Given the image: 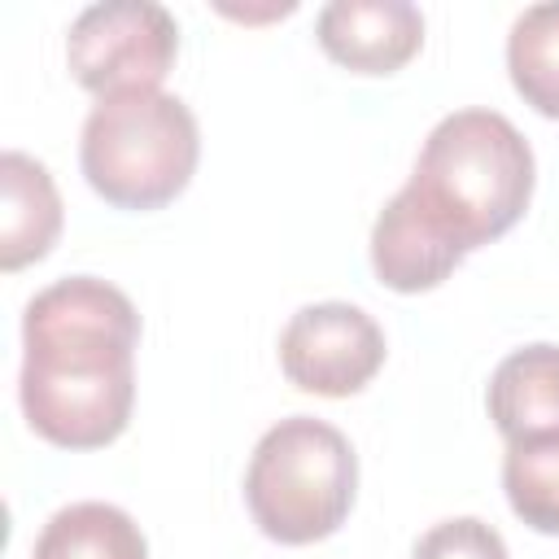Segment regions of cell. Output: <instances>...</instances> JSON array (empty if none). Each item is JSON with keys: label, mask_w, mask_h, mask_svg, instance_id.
<instances>
[{"label": "cell", "mask_w": 559, "mask_h": 559, "mask_svg": "<svg viewBox=\"0 0 559 559\" xmlns=\"http://www.w3.org/2000/svg\"><path fill=\"white\" fill-rule=\"evenodd\" d=\"M179 57V26L166 4L105 0L87 4L66 35V66L96 100L118 92H157Z\"/></svg>", "instance_id": "obj_5"}, {"label": "cell", "mask_w": 559, "mask_h": 559, "mask_svg": "<svg viewBox=\"0 0 559 559\" xmlns=\"http://www.w3.org/2000/svg\"><path fill=\"white\" fill-rule=\"evenodd\" d=\"M197 114L170 92L100 96L79 135L87 188L118 210H162L197 175Z\"/></svg>", "instance_id": "obj_3"}, {"label": "cell", "mask_w": 559, "mask_h": 559, "mask_svg": "<svg viewBox=\"0 0 559 559\" xmlns=\"http://www.w3.org/2000/svg\"><path fill=\"white\" fill-rule=\"evenodd\" d=\"M511 87L542 118H559V0L528 4L507 31Z\"/></svg>", "instance_id": "obj_12"}, {"label": "cell", "mask_w": 559, "mask_h": 559, "mask_svg": "<svg viewBox=\"0 0 559 559\" xmlns=\"http://www.w3.org/2000/svg\"><path fill=\"white\" fill-rule=\"evenodd\" d=\"M485 406L507 445L559 432V345L537 341L511 349L489 376Z\"/></svg>", "instance_id": "obj_10"}, {"label": "cell", "mask_w": 559, "mask_h": 559, "mask_svg": "<svg viewBox=\"0 0 559 559\" xmlns=\"http://www.w3.org/2000/svg\"><path fill=\"white\" fill-rule=\"evenodd\" d=\"M31 559H148V542L122 507L87 498L48 515Z\"/></svg>", "instance_id": "obj_11"}, {"label": "cell", "mask_w": 559, "mask_h": 559, "mask_svg": "<svg viewBox=\"0 0 559 559\" xmlns=\"http://www.w3.org/2000/svg\"><path fill=\"white\" fill-rule=\"evenodd\" d=\"M467 253L450 245L424 214L419 205L397 188L393 201L376 214L371 227V271L384 288L393 293H428L445 284Z\"/></svg>", "instance_id": "obj_8"}, {"label": "cell", "mask_w": 559, "mask_h": 559, "mask_svg": "<svg viewBox=\"0 0 559 559\" xmlns=\"http://www.w3.org/2000/svg\"><path fill=\"white\" fill-rule=\"evenodd\" d=\"M61 192L48 166L22 148L0 157V271H22L52 253L61 236Z\"/></svg>", "instance_id": "obj_9"}, {"label": "cell", "mask_w": 559, "mask_h": 559, "mask_svg": "<svg viewBox=\"0 0 559 559\" xmlns=\"http://www.w3.org/2000/svg\"><path fill=\"white\" fill-rule=\"evenodd\" d=\"M533 179V148L507 114L454 109L428 131L402 192L450 245L472 253L524 218Z\"/></svg>", "instance_id": "obj_2"}, {"label": "cell", "mask_w": 559, "mask_h": 559, "mask_svg": "<svg viewBox=\"0 0 559 559\" xmlns=\"http://www.w3.org/2000/svg\"><path fill=\"white\" fill-rule=\"evenodd\" d=\"M384 354L380 323L349 301L301 306L280 332V371L293 389L314 397L362 393L384 367Z\"/></svg>", "instance_id": "obj_6"}, {"label": "cell", "mask_w": 559, "mask_h": 559, "mask_svg": "<svg viewBox=\"0 0 559 559\" xmlns=\"http://www.w3.org/2000/svg\"><path fill=\"white\" fill-rule=\"evenodd\" d=\"M314 39L354 74H393L424 48V13L411 0H332L314 17Z\"/></svg>", "instance_id": "obj_7"}, {"label": "cell", "mask_w": 559, "mask_h": 559, "mask_svg": "<svg viewBox=\"0 0 559 559\" xmlns=\"http://www.w3.org/2000/svg\"><path fill=\"white\" fill-rule=\"evenodd\" d=\"M502 489L520 524L559 537V432L511 441L502 454Z\"/></svg>", "instance_id": "obj_13"}, {"label": "cell", "mask_w": 559, "mask_h": 559, "mask_svg": "<svg viewBox=\"0 0 559 559\" xmlns=\"http://www.w3.org/2000/svg\"><path fill=\"white\" fill-rule=\"evenodd\" d=\"M411 559H511V555L493 524L476 515H454L419 533L411 546Z\"/></svg>", "instance_id": "obj_14"}, {"label": "cell", "mask_w": 559, "mask_h": 559, "mask_svg": "<svg viewBox=\"0 0 559 559\" xmlns=\"http://www.w3.org/2000/svg\"><path fill=\"white\" fill-rule=\"evenodd\" d=\"M140 314L122 288L66 275L22 310L17 402L35 437L61 450L118 441L135 406Z\"/></svg>", "instance_id": "obj_1"}, {"label": "cell", "mask_w": 559, "mask_h": 559, "mask_svg": "<svg viewBox=\"0 0 559 559\" xmlns=\"http://www.w3.org/2000/svg\"><path fill=\"white\" fill-rule=\"evenodd\" d=\"M358 493V454L341 428L314 415L271 424L245 467V507L262 537L310 546L332 537Z\"/></svg>", "instance_id": "obj_4"}]
</instances>
